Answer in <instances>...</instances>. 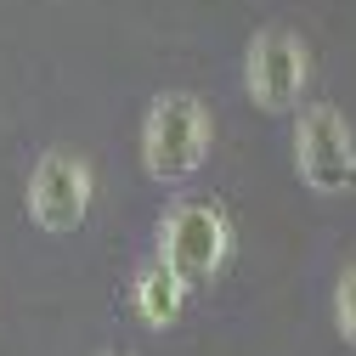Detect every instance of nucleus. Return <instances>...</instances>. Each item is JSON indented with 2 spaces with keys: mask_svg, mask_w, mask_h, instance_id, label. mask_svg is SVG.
I'll return each mask as SVG.
<instances>
[{
  "mask_svg": "<svg viewBox=\"0 0 356 356\" xmlns=\"http://www.w3.org/2000/svg\"><path fill=\"white\" fill-rule=\"evenodd\" d=\"M209 159V108L187 91H164L142 124V164L153 181H187Z\"/></svg>",
  "mask_w": 356,
  "mask_h": 356,
  "instance_id": "1",
  "label": "nucleus"
},
{
  "mask_svg": "<svg viewBox=\"0 0 356 356\" xmlns=\"http://www.w3.org/2000/svg\"><path fill=\"white\" fill-rule=\"evenodd\" d=\"M232 249V227L215 204H175L164 215V232H159V254L181 272L187 283H209L220 272V260Z\"/></svg>",
  "mask_w": 356,
  "mask_h": 356,
  "instance_id": "2",
  "label": "nucleus"
},
{
  "mask_svg": "<svg viewBox=\"0 0 356 356\" xmlns=\"http://www.w3.org/2000/svg\"><path fill=\"white\" fill-rule=\"evenodd\" d=\"M294 164L311 193L356 187V130L345 124L339 108H305L300 136H294Z\"/></svg>",
  "mask_w": 356,
  "mask_h": 356,
  "instance_id": "3",
  "label": "nucleus"
},
{
  "mask_svg": "<svg viewBox=\"0 0 356 356\" xmlns=\"http://www.w3.org/2000/svg\"><path fill=\"white\" fill-rule=\"evenodd\" d=\"M305 74H311V57H305V40L300 34H289V29L254 34L249 63H243V85H249L254 108L289 113L300 102V91H305Z\"/></svg>",
  "mask_w": 356,
  "mask_h": 356,
  "instance_id": "4",
  "label": "nucleus"
},
{
  "mask_svg": "<svg viewBox=\"0 0 356 356\" xmlns=\"http://www.w3.org/2000/svg\"><path fill=\"white\" fill-rule=\"evenodd\" d=\"M29 209L46 232H74L85 209H91V170H85L79 153H46L34 164V181H29Z\"/></svg>",
  "mask_w": 356,
  "mask_h": 356,
  "instance_id": "5",
  "label": "nucleus"
},
{
  "mask_svg": "<svg viewBox=\"0 0 356 356\" xmlns=\"http://www.w3.org/2000/svg\"><path fill=\"white\" fill-rule=\"evenodd\" d=\"M187 277L175 272V266L164 260V254H153L142 272H136V311H142V323H153V328H170L175 317H181V305H187Z\"/></svg>",
  "mask_w": 356,
  "mask_h": 356,
  "instance_id": "6",
  "label": "nucleus"
},
{
  "mask_svg": "<svg viewBox=\"0 0 356 356\" xmlns=\"http://www.w3.org/2000/svg\"><path fill=\"white\" fill-rule=\"evenodd\" d=\"M334 323H339L345 345H356V266H345L334 283Z\"/></svg>",
  "mask_w": 356,
  "mask_h": 356,
  "instance_id": "7",
  "label": "nucleus"
},
{
  "mask_svg": "<svg viewBox=\"0 0 356 356\" xmlns=\"http://www.w3.org/2000/svg\"><path fill=\"white\" fill-rule=\"evenodd\" d=\"M108 356H124V350H108Z\"/></svg>",
  "mask_w": 356,
  "mask_h": 356,
  "instance_id": "8",
  "label": "nucleus"
}]
</instances>
